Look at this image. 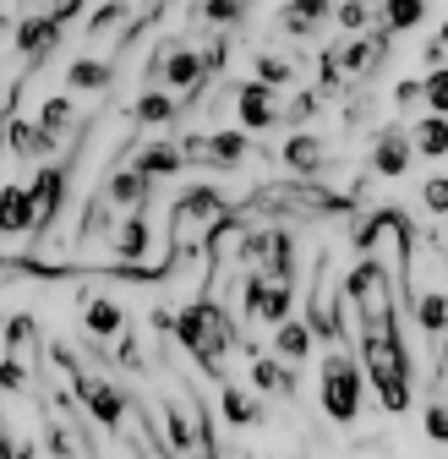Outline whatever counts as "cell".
<instances>
[{"mask_svg":"<svg viewBox=\"0 0 448 459\" xmlns=\"http://www.w3.org/2000/svg\"><path fill=\"white\" fill-rule=\"evenodd\" d=\"M153 323H159L164 339L186 344L208 377H224V356L241 344V328H230V312H224V301H213V296H197V301H192L186 312H176V317L159 312Z\"/></svg>","mask_w":448,"mask_h":459,"instance_id":"6da1fadb","label":"cell"},{"mask_svg":"<svg viewBox=\"0 0 448 459\" xmlns=\"http://www.w3.org/2000/svg\"><path fill=\"white\" fill-rule=\"evenodd\" d=\"M345 312L361 323V333H394L400 328V301H394V268L372 263V252H361V263L350 268V279L340 284Z\"/></svg>","mask_w":448,"mask_h":459,"instance_id":"7a4b0ae2","label":"cell"},{"mask_svg":"<svg viewBox=\"0 0 448 459\" xmlns=\"http://www.w3.org/2000/svg\"><path fill=\"white\" fill-rule=\"evenodd\" d=\"M230 219H236V208L224 203V192L192 186V192H181V197L170 203V247H176V252H208L213 236H219Z\"/></svg>","mask_w":448,"mask_h":459,"instance_id":"3957f363","label":"cell"},{"mask_svg":"<svg viewBox=\"0 0 448 459\" xmlns=\"http://www.w3.org/2000/svg\"><path fill=\"white\" fill-rule=\"evenodd\" d=\"M361 367L377 383L383 411L400 416L410 405V356H405V344H400V328L394 333H361Z\"/></svg>","mask_w":448,"mask_h":459,"instance_id":"277c9868","label":"cell"},{"mask_svg":"<svg viewBox=\"0 0 448 459\" xmlns=\"http://www.w3.org/2000/svg\"><path fill=\"white\" fill-rule=\"evenodd\" d=\"M323 411L340 427H350L361 416V367L345 356V344H333L323 361Z\"/></svg>","mask_w":448,"mask_h":459,"instance_id":"5b68a950","label":"cell"},{"mask_svg":"<svg viewBox=\"0 0 448 459\" xmlns=\"http://www.w3.org/2000/svg\"><path fill=\"white\" fill-rule=\"evenodd\" d=\"M290 301H296L290 279H279V273H252V268H246V284H241V317H246V323L279 328V323L290 317Z\"/></svg>","mask_w":448,"mask_h":459,"instance_id":"8992f818","label":"cell"},{"mask_svg":"<svg viewBox=\"0 0 448 459\" xmlns=\"http://www.w3.org/2000/svg\"><path fill=\"white\" fill-rule=\"evenodd\" d=\"M181 148H186V164H208V169H241L252 153L241 132H192L181 137Z\"/></svg>","mask_w":448,"mask_h":459,"instance_id":"52a82bcc","label":"cell"},{"mask_svg":"<svg viewBox=\"0 0 448 459\" xmlns=\"http://www.w3.org/2000/svg\"><path fill=\"white\" fill-rule=\"evenodd\" d=\"M61 33H66V17H55V12H33V17L17 22V49H22L28 72H39L49 61V49L61 44Z\"/></svg>","mask_w":448,"mask_h":459,"instance_id":"ba28073f","label":"cell"},{"mask_svg":"<svg viewBox=\"0 0 448 459\" xmlns=\"http://www.w3.org/2000/svg\"><path fill=\"white\" fill-rule=\"evenodd\" d=\"M279 159H285L290 176H306V181H328V176H333L328 143H323V137H312V132H296L285 148H279Z\"/></svg>","mask_w":448,"mask_h":459,"instance_id":"9c48e42d","label":"cell"},{"mask_svg":"<svg viewBox=\"0 0 448 459\" xmlns=\"http://www.w3.org/2000/svg\"><path fill=\"white\" fill-rule=\"evenodd\" d=\"M410 159H421L410 132H400V126H383V132H377V143H372V176L400 181L405 169H410Z\"/></svg>","mask_w":448,"mask_h":459,"instance_id":"30bf717a","label":"cell"},{"mask_svg":"<svg viewBox=\"0 0 448 459\" xmlns=\"http://www.w3.org/2000/svg\"><path fill=\"white\" fill-rule=\"evenodd\" d=\"M33 203H39V224H33V236L44 241V230L61 219V203H66V164H39V176H33Z\"/></svg>","mask_w":448,"mask_h":459,"instance_id":"8fae6325","label":"cell"},{"mask_svg":"<svg viewBox=\"0 0 448 459\" xmlns=\"http://www.w3.org/2000/svg\"><path fill=\"white\" fill-rule=\"evenodd\" d=\"M279 109H285V104L273 99V88H268L263 77L236 88V115H241V126H246V132H268V126L279 121Z\"/></svg>","mask_w":448,"mask_h":459,"instance_id":"7c38bea8","label":"cell"},{"mask_svg":"<svg viewBox=\"0 0 448 459\" xmlns=\"http://www.w3.org/2000/svg\"><path fill=\"white\" fill-rule=\"evenodd\" d=\"M104 192H109V203H116L121 213H142L148 197H153V176H148L142 164H121L116 176L104 181Z\"/></svg>","mask_w":448,"mask_h":459,"instance_id":"4fadbf2b","label":"cell"},{"mask_svg":"<svg viewBox=\"0 0 448 459\" xmlns=\"http://www.w3.org/2000/svg\"><path fill=\"white\" fill-rule=\"evenodd\" d=\"M6 148H12V159H28V164H39V159H49L55 148H61V137H55V132H44L39 121H6Z\"/></svg>","mask_w":448,"mask_h":459,"instance_id":"5bb4252c","label":"cell"},{"mask_svg":"<svg viewBox=\"0 0 448 459\" xmlns=\"http://www.w3.org/2000/svg\"><path fill=\"white\" fill-rule=\"evenodd\" d=\"M39 224V203L28 186H0V236H28Z\"/></svg>","mask_w":448,"mask_h":459,"instance_id":"9a60e30c","label":"cell"},{"mask_svg":"<svg viewBox=\"0 0 448 459\" xmlns=\"http://www.w3.org/2000/svg\"><path fill=\"white\" fill-rule=\"evenodd\" d=\"M116 203H109V192H93L88 203H82V219H77V236H82V247H104L109 236H116Z\"/></svg>","mask_w":448,"mask_h":459,"instance_id":"2e32d148","label":"cell"},{"mask_svg":"<svg viewBox=\"0 0 448 459\" xmlns=\"http://www.w3.org/2000/svg\"><path fill=\"white\" fill-rule=\"evenodd\" d=\"M109 82H116V61H109V55L82 49L77 61L66 66V88H72V93H99V88H109Z\"/></svg>","mask_w":448,"mask_h":459,"instance_id":"e0dca14e","label":"cell"},{"mask_svg":"<svg viewBox=\"0 0 448 459\" xmlns=\"http://www.w3.org/2000/svg\"><path fill=\"white\" fill-rule=\"evenodd\" d=\"M6 356L22 361L28 372H39V361H44V339H39V323H33V317H6Z\"/></svg>","mask_w":448,"mask_h":459,"instance_id":"ac0fdd59","label":"cell"},{"mask_svg":"<svg viewBox=\"0 0 448 459\" xmlns=\"http://www.w3.org/2000/svg\"><path fill=\"white\" fill-rule=\"evenodd\" d=\"M296 361H285V356H252V388L257 394H279V399H290L296 394V372H290Z\"/></svg>","mask_w":448,"mask_h":459,"instance_id":"d6986e66","label":"cell"},{"mask_svg":"<svg viewBox=\"0 0 448 459\" xmlns=\"http://www.w3.org/2000/svg\"><path fill=\"white\" fill-rule=\"evenodd\" d=\"M132 164H142L153 181H164V176H181L186 148H181V143H148V148H137V153H132Z\"/></svg>","mask_w":448,"mask_h":459,"instance_id":"ffe728a7","label":"cell"},{"mask_svg":"<svg viewBox=\"0 0 448 459\" xmlns=\"http://www.w3.org/2000/svg\"><path fill=\"white\" fill-rule=\"evenodd\" d=\"M176 115H181V109H176V93H164V88L153 82V88L132 104V126H170Z\"/></svg>","mask_w":448,"mask_h":459,"instance_id":"44dd1931","label":"cell"},{"mask_svg":"<svg viewBox=\"0 0 448 459\" xmlns=\"http://www.w3.org/2000/svg\"><path fill=\"white\" fill-rule=\"evenodd\" d=\"M82 328L99 333V339H116V333H126V312L116 301H104V296H88L82 301Z\"/></svg>","mask_w":448,"mask_h":459,"instance_id":"7402d4cb","label":"cell"},{"mask_svg":"<svg viewBox=\"0 0 448 459\" xmlns=\"http://www.w3.org/2000/svg\"><path fill=\"white\" fill-rule=\"evenodd\" d=\"M410 312H416V328H426V339H443L448 333V296L432 290V284L410 301Z\"/></svg>","mask_w":448,"mask_h":459,"instance_id":"603a6c76","label":"cell"},{"mask_svg":"<svg viewBox=\"0 0 448 459\" xmlns=\"http://www.w3.org/2000/svg\"><path fill=\"white\" fill-rule=\"evenodd\" d=\"M219 405H224V421H230V427H257V421H263V399H252V394L236 388V383L219 388Z\"/></svg>","mask_w":448,"mask_h":459,"instance_id":"cb8c5ba5","label":"cell"},{"mask_svg":"<svg viewBox=\"0 0 448 459\" xmlns=\"http://www.w3.org/2000/svg\"><path fill=\"white\" fill-rule=\"evenodd\" d=\"M312 339H317V328L296 323V317H285V323L273 328V344H279V356H285V361H306L312 356Z\"/></svg>","mask_w":448,"mask_h":459,"instance_id":"d4e9b609","label":"cell"},{"mask_svg":"<svg viewBox=\"0 0 448 459\" xmlns=\"http://www.w3.org/2000/svg\"><path fill=\"white\" fill-rule=\"evenodd\" d=\"M410 137H416V153H421V159H443V153H448V115L426 109Z\"/></svg>","mask_w":448,"mask_h":459,"instance_id":"484cf974","label":"cell"},{"mask_svg":"<svg viewBox=\"0 0 448 459\" xmlns=\"http://www.w3.org/2000/svg\"><path fill=\"white\" fill-rule=\"evenodd\" d=\"M246 6H252V0H202V6H197V17H202V28H241L246 22Z\"/></svg>","mask_w":448,"mask_h":459,"instance_id":"4316f807","label":"cell"},{"mask_svg":"<svg viewBox=\"0 0 448 459\" xmlns=\"http://www.w3.org/2000/svg\"><path fill=\"white\" fill-rule=\"evenodd\" d=\"M39 126H44V132H55V137H66V132L77 126V104H72L66 93L44 99V104H39Z\"/></svg>","mask_w":448,"mask_h":459,"instance_id":"83f0119b","label":"cell"},{"mask_svg":"<svg viewBox=\"0 0 448 459\" xmlns=\"http://www.w3.org/2000/svg\"><path fill=\"white\" fill-rule=\"evenodd\" d=\"M421 17H426V0H383V6H377V22H383V28H394V33L416 28Z\"/></svg>","mask_w":448,"mask_h":459,"instance_id":"f1b7e54d","label":"cell"},{"mask_svg":"<svg viewBox=\"0 0 448 459\" xmlns=\"http://www.w3.org/2000/svg\"><path fill=\"white\" fill-rule=\"evenodd\" d=\"M257 77H263L268 88H290L296 61H290V55H263V49H257Z\"/></svg>","mask_w":448,"mask_h":459,"instance_id":"f546056e","label":"cell"},{"mask_svg":"<svg viewBox=\"0 0 448 459\" xmlns=\"http://www.w3.org/2000/svg\"><path fill=\"white\" fill-rule=\"evenodd\" d=\"M426 109L448 115V66H443V61H437V66L426 72Z\"/></svg>","mask_w":448,"mask_h":459,"instance_id":"4dcf8cb0","label":"cell"},{"mask_svg":"<svg viewBox=\"0 0 448 459\" xmlns=\"http://www.w3.org/2000/svg\"><path fill=\"white\" fill-rule=\"evenodd\" d=\"M312 115H317V93L306 88V93H296V99H290L285 109H279V121H290V126H306Z\"/></svg>","mask_w":448,"mask_h":459,"instance_id":"1f68e13d","label":"cell"},{"mask_svg":"<svg viewBox=\"0 0 448 459\" xmlns=\"http://www.w3.org/2000/svg\"><path fill=\"white\" fill-rule=\"evenodd\" d=\"M279 33H285V39H306V33H317V22L301 6H290V12H279Z\"/></svg>","mask_w":448,"mask_h":459,"instance_id":"d6a6232c","label":"cell"},{"mask_svg":"<svg viewBox=\"0 0 448 459\" xmlns=\"http://www.w3.org/2000/svg\"><path fill=\"white\" fill-rule=\"evenodd\" d=\"M421 427H426V437H432V443H448V399H432Z\"/></svg>","mask_w":448,"mask_h":459,"instance_id":"836d02e7","label":"cell"},{"mask_svg":"<svg viewBox=\"0 0 448 459\" xmlns=\"http://www.w3.org/2000/svg\"><path fill=\"white\" fill-rule=\"evenodd\" d=\"M394 104H400V109H421V104H426V77H421V82H416V77L394 82Z\"/></svg>","mask_w":448,"mask_h":459,"instance_id":"e575fe53","label":"cell"},{"mask_svg":"<svg viewBox=\"0 0 448 459\" xmlns=\"http://www.w3.org/2000/svg\"><path fill=\"white\" fill-rule=\"evenodd\" d=\"M421 203H426L432 213H443V219H448V176H432V181L421 186Z\"/></svg>","mask_w":448,"mask_h":459,"instance_id":"d590c367","label":"cell"},{"mask_svg":"<svg viewBox=\"0 0 448 459\" xmlns=\"http://www.w3.org/2000/svg\"><path fill=\"white\" fill-rule=\"evenodd\" d=\"M202 66H208V77L224 72V39H208V44H202Z\"/></svg>","mask_w":448,"mask_h":459,"instance_id":"8d00e7d4","label":"cell"},{"mask_svg":"<svg viewBox=\"0 0 448 459\" xmlns=\"http://www.w3.org/2000/svg\"><path fill=\"white\" fill-rule=\"evenodd\" d=\"M290 6H301V12H306L312 22H323V17L333 12V0H290Z\"/></svg>","mask_w":448,"mask_h":459,"instance_id":"74e56055","label":"cell"},{"mask_svg":"<svg viewBox=\"0 0 448 459\" xmlns=\"http://www.w3.org/2000/svg\"><path fill=\"white\" fill-rule=\"evenodd\" d=\"M437 39H443V49H448V22H443V28H437Z\"/></svg>","mask_w":448,"mask_h":459,"instance_id":"f35d334b","label":"cell"}]
</instances>
